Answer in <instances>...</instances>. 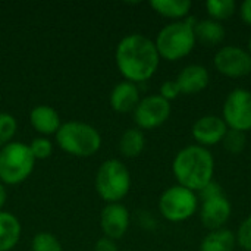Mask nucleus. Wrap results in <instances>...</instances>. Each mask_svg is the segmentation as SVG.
I'll use <instances>...</instances> for the list:
<instances>
[{
	"instance_id": "nucleus-1",
	"label": "nucleus",
	"mask_w": 251,
	"mask_h": 251,
	"mask_svg": "<svg viewBox=\"0 0 251 251\" xmlns=\"http://www.w3.org/2000/svg\"><path fill=\"white\" fill-rule=\"evenodd\" d=\"M115 62L125 81L140 84L149 81L157 71L160 56L154 41L144 34L125 35L116 46Z\"/></svg>"
},
{
	"instance_id": "nucleus-2",
	"label": "nucleus",
	"mask_w": 251,
	"mask_h": 251,
	"mask_svg": "<svg viewBox=\"0 0 251 251\" xmlns=\"http://www.w3.org/2000/svg\"><path fill=\"white\" fill-rule=\"evenodd\" d=\"M172 172L178 185L199 193L213 181V154L209 149L199 144L187 146L181 149L174 157Z\"/></svg>"
},
{
	"instance_id": "nucleus-3",
	"label": "nucleus",
	"mask_w": 251,
	"mask_h": 251,
	"mask_svg": "<svg viewBox=\"0 0 251 251\" xmlns=\"http://www.w3.org/2000/svg\"><path fill=\"white\" fill-rule=\"evenodd\" d=\"M194 24L196 21L193 18L172 21L157 32L153 41L160 59L168 62H178L194 50L197 43Z\"/></svg>"
},
{
	"instance_id": "nucleus-4",
	"label": "nucleus",
	"mask_w": 251,
	"mask_h": 251,
	"mask_svg": "<svg viewBox=\"0 0 251 251\" xmlns=\"http://www.w3.org/2000/svg\"><path fill=\"white\" fill-rule=\"evenodd\" d=\"M54 137L57 146L75 157H91L101 147V135L97 128L81 121L63 122Z\"/></svg>"
},
{
	"instance_id": "nucleus-5",
	"label": "nucleus",
	"mask_w": 251,
	"mask_h": 251,
	"mask_svg": "<svg viewBox=\"0 0 251 251\" xmlns=\"http://www.w3.org/2000/svg\"><path fill=\"white\" fill-rule=\"evenodd\" d=\"M94 187L104 203H121L131 190V174L126 165L118 159L104 160L96 174Z\"/></svg>"
},
{
	"instance_id": "nucleus-6",
	"label": "nucleus",
	"mask_w": 251,
	"mask_h": 251,
	"mask_svg": "<svg viewBox=\"0 0 251 251\" xmlns=\"http://www.w3.org/2000/svg\"><path fill=\"white\" fill-rule=\"evenodd\" d=\"M35 159L28 144L12 141L0 149V182L3 185H18L34 171Z\"/></svg>"
},
{
	"instance_id": "nucleus-7",
	"label": "nucleus",
	"mask_w": 251,
	"mask_h": 251,
	"mask_svg": "<svg viewBox=\"0 0 251 251\" xmlns=\"http://www.w3.org/2000/svg\"><path fill=\"white\" fill-rule=\"evenodd\" d=\"M199 210V196L197 193L181 187L172 185L166 188L159 199L160 215L174 224L188 221Z\"/></svg>"
},
{
	"instance_id": "nucleus-8",
	"label": "nucleus",
	"mask_w": 251,
	"mask_h": 251,
	"mask_svg": "<svg viewBox=\"0 0 251 251\" xmlns=\"http://www.w3.org/2000/svg\"><path fill=\"white\" fill-rule=\"evenodd\" d=\"M222 119L226 126L234 131H251V91L247 88H234L228 93L224 107Z\"/></svg>"
},
{
	"instance_id": "nucleus-9",
	"label": "nucleus",
	"mask_w": 251,
	"mask_h": 251,
	"mask_svg": "<svg viewBox=\"0 0 251 251\" xmlns=\"http://www.w3.org/2000/svg\"><path fill=\"white\" fill-rule=\"evenodd\" d=\"M172 113L171 103L159 94L146 96L140 100L138 106L132 112L134 122L138 129H156L162 126Z\"/></svg>"
},
{
	"instance_id": "nucleus-10",
	"label": "nucleus",
	"mask_w": 251,
	"mask_h": 251,
	"mask_svg": "<svg viewBox=\"0 0 251 251\" xmlns=\"http://www.w3.org/2000/svg\"><path fill=\"white\" fill-rule=\"evenodd\" d=\"M213 65L224 76L244 78L251 74V54L247 49L238 46H225L216 51Z\"/></svg>"
},
{
	"instance_id": "nucleus-11",
	"label": "nucleus",
	"mask_w": 251,
	"mask_h": 251,
	"mask_svg": "<svg viewBox=\"0 0 251 251\" xmlns=\"http://www.w3.org/2000/svg\"><path fill=\"white\" fill-rule=\"evenodd\" d=\"M131 216L122 203H107L100 213V228L103 237L110 240H121L129 229Z\"/></svg>"
},
{
	"instance_id": "nucleus-12",
	"label": "nucleus",
	"mask_w": 251,
	"mask_h": 251,
	"mask_svg": "<svg viewBox=\"0 0 251 251\" xmlns=\"http://www.w3.org/2000/svg\"><path fill=\"white\" fill-rule=\"evenodd\" d=\"M232 213V206L225 193L201 200L200 221L209 231H216L225 226Z\"/></svg>"
},
{
	"instance_id": "nucleus-13",
	"label": "nucleus",
	"mask_w": 251,
	"mask_h": 251,
	"mask_svg": "<svg viewBox=\"0 0 251 251\" xmlns=\"http://www.w3.org/2000/svg\"><path fill=\"white\" fill-rule=\"evenodd\" d=\"M228 129L229 128L226 126L222 116L204 115L194 122V125L191 128V134L199 146L209 149L212 146L222 143Z\"/></svg>"
},
{
	"instance_id": "nucleus-14",
	"label": "nucleus",
	"mask_w": 251,
	"mask_h": 251,
	"mask_svg": "<svg viewBox=\"0 0 251 251\" xmlns=\"http://www.w3.org/2000/svg\"><path fill=\"white\" fill-rule=\"evenodd\" d=\"M175 81L179 87L181 94L193 96L207 88L210 81V74L206 66L199 63H191L182 68V71L178 74Z\"/></svg>"
},
{
	"instance_id": "nucleus-15",
	"label": "nucleus",
	"mask_w": 251,
	"mask_h": 251,
	"mask_svg": "<svg viewBox=\"0 0 251 251\" xmlns=\"http://www.w3.org/2000/svg\"><path fill=\"white\" fill-rule=\"evenodd\" d=\"M141 100L140 88L137 84L129 81H121L118 82L109 96L110 107L118 113H129L134 112Z\"/></svg>"
},
{
	"instance_id": "nucleus-16",
	"label": "nucleus",
	"mask_w": 251,
	"mask_h": 251,
	"mask_svg": "<svg viewBox=\"0 0 251 251\" xmlns=\"http://www.w3.org/2000/svg\"><path fill=\"white\" fill-rule=\"evenodd\" d=\"M29 124L41 137L56 135L62 126L59 112L47 104H38L29 112Z\"/></svg>"
},
{
	"instance_id": "nucleus-17",
	"label": "nucleus",
	"mask_w": 251,
	"mask_h": 251,
	"mask_svg": "<svg viewBox=\"0 0 251 251\" xmlns=\"http://www.w3.org/2000/svg\"><path fill=\"white\" fill-rule=\"evenodd\" d=\"M22 226L19 219L9 213L1 210L0 212V251L13 250L21 238Z\"/></svg>"
},
{
	"instance_id": "nucleus-18",
	"label": "nucleus",
	"mask_w": 251,
	"mask_h": 251,
	"mask_svg": "<svg viewBox=\"0 0 251 251\" xmlns=\"http://www.w3.org/2000/svg\"><path fill=\"white\" fill-rule=\"evenodd\" d=\"M194 34H196L197 41H200L203 44H207V46H216V44H221L225 40L226 31H225V26L221 22H218L215 19H210V18H206V19L196 21Z\"/></svg>"
},
{
	"instance_id": "nucleus-19",
	"label": "nucleus",
	"mask_w": 251,
	"mask_h": 251,
	"mask_svg": "<svg viewBox=\"0 0 251 251\" xmlns=\"http://www.w3.org/2000/svg\"><path fill=\"white\" fill-rule=\"evenodd\" d=\"M237 247L235 232L226 228L210 231L200 243V251H234Z\"/></svg>"
},
{
	"instance_id": "nucleus-20",
	"label": "nucleus",
	"mask_w": 251,
	"mask_h": 251,
	"mask_svg": "<svg viewBox=\"0 0 251 251\" xmlns=\"http://www.w3.org/2000/svg\"><path fill=\"white\" fill-rule=\"evenodd\" d=\"M150 6L163 18L182 21L188 18L193 3L190 0H151Z\"/></svg>"
},
{
	"instance_id": "nucleus-21",
	"label": "nucleus",
	"mask_w": 251,
	"mask_h": 251,
	"mask_svg": "<svg viewBox=\"0 0 251 251\" xmlns=\"http://www.w3.org/2000/svg\"><path fill=\"white\" fill-rule=\"evenodd\" d=\"M119 151L124 157H138L146 147V135L138 128H128L119 138Z\"/></svg>"
},
{
	"instance_id": "nucleus-22",
	"label": "nucleus",
	"mask_w": 251,
	"mask_h": 251,
	"mask_svg": "<svg viewBox=\"0 0 251 251\" xmlns=\"http://www.w3.org/2000/svg\"><path fill=\"white\" fill-rule=\"evenodd\" d=\"M210 19L222 22L231 18L237 12V3L234 0H209L204 4Z\"/></svg>"
},
{
	"instance_id": "nucleus-23",
	"label": "nucleus",
	"mask_w": 251,
	"mask_h": 251,
	"mask_svg": "<svg viewBox=\"0 0 251 251\" xmlns=\"http://www.w3.org/2000/svg\"><path fill=\"white\" fill-rule=\"evenodd\" d=\"M31 251H63L62 243L50 232H38L31 241Z\"/></svg>"
},
{
	"instance_id": "nucleus-24",
	"label": "nucleus",
	"mask_w": 251,
	"mask_h": 251,
	"mask_svg": "<svg viewBox=\"0 0 251 251\" xmlns=\"http://www.w3.org/2000/svg\"><path fill=\"white\" fill-rule=\"evenodd\" d=\"M18 131L16 118L7 112H0V149L12 143Z\"/></svg>"
},
{
	"instance_id": "nucleus-25",
	"label": "nucleus",
	"mask_w": 251,
	"mask_h": 251,
	"mask_svg": "<svg viewBox=\"0 0 251 251\" xmlns=\"http://www.w3.org/2000/svg\"><path fill=\"white\" fill-rule=\"evenodd\" d=\"M246 143H247L246 134L240 131H234V129H228V132L225 134L222 140L224 149L231 154L243 153V150L246 149Z\"/></svg>"
},
{
	"instance_id": "nucleus-26",
	"label": "nucleus",
	"mask_w": 251,
	"mask_h": 251,
	"mask_svg": "<svg viewBox=\"0 0 251 251\" xmlns=\"http://www.w3.org/2000/svg\"><path fill=\"white\" fill-rule=\"evenodd\" d=\"M29 151L32 153L35 160H44L51 156L53 153V144L47 137H35L28 144Z\"/></svg>"
},
{
	"instance_id": "nucleus-27",
	"label": "nucleus",
	"mask_w": 251,
	"mask_h": 251,
	"mask_svg": "<svg viewBox=\"0 0 251 251\" xmlns=\"http://www.w3.org/2000/svg\"><path fill=\"white\" fill-rule=\"evenodd\" d=\"M237 244L246 251H251V215L247 216L235 232Z\"/></svg>"
},
{
	"instance_id": "nucleus-28",
	"label": "nucleus",
	"mask_w": 251,
	"mask_h": 251,
	"mask_svg": "<svg viewBox=\"0 0 251 251\" xmlns=\"http://www.w3.org/2000/svg\"><path fill=\"white\" fill-rule=\"evenodd\" d=\"M179 94H181V91H179V87H178V84H176L175 79H174V81L168 79V81H165V82L160 85L159 96L163 97L165 100H168L169 103H171L172 100H175Z\"/></svg>"
},
{
	"instance_id": "nucleus-29",
	"label": "nucleus",
	"mask_w": 251,
	"mask_h": 251,
	"mask_svg": "<svg viewBox=\"0 0 251 251\" xmlns=\"http://www.w3.org/2000/svg\"><path fill=\"white\" fill-rule=\"evenodd\" d=\"M94 251H119V249H118V244L115 240H110L107 237H101L96 241Z\"/></svg>"
},
{
	"instance_id": "nucleus-30",
	"label": "nucleus",
	"mask_w": 251,
	"mask_h": 251,
	"mask_svg": "<svg viewBox=\"0 0 251 251\" xmlns=\"http://www.w3.org/2000/svg\"><path fill=\"white\" fill-rule=\"evenodd\" d=\"M240 16L244 24L251 26V0H246L240 6Z\"/></svg>"
},
{
	"instance_id": "nucleus-31",
	"label": "nucleus",
	"mask_w": 251,
	"mask_h": 251,
	"mask_svg": "<svg viewBox=\"0 0 251 251\" xmlns=\"http://www.w3.org/2000/svg\"><path fill=\"white\" fill-rule=\"evenodd\" d=\"M6 200H7V193H6L4 185L0 182V212L3 210V206L6 204Z\"/></svg>"
},
{
	"instance_id": "nucleus-32",
	"label": "nucleus",
	"mask_w": 251,
	"mask_h": 251,
	"mask_svg": "<svg viewBox=\"0 0 251 251\" xmlns=\"http://www.w3.org/2000/svg\"><path fill=\"white\" fill-rule=\"evenodd\" d=\"M247 51L251 54V34L250 37H249V43H247Z\"/></svg>"
}]
</instances>
